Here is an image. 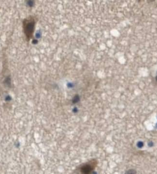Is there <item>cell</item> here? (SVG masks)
Instances as JSON below:
<instances>
[{
  "label": "cell",
  "instance_id": "obj_1",
  "mask_svg": "<svg viewBox=\"0 0 157 174\" xmlns=\"http://www.w3.org/2000/svg\"><path fill=\"white\" fill-rule=\"evenodd\" d=\"M35 22L34 18L29 17L24 20L23 23V31L26 37L28 40H30L33 36L34 29H35Z\"/></svg>",
  "mask_w": 157,
  "mask_h": 174
},
{
  "label": "cell",
  "instance_id": "obj_2",
  "mask_svg": "<svg viewBox=\"0 0 157 174\" xmlns=\"http://www.w3.org/2000/svg\"><path fill=\"white\" fill-rule=\"evenodd\" d=\"M97 161L91 160L89 162L82 164L78 167L76 172L77 174H92L97 166Z\"/></svg>",
  "mask_w": 157,
  "mask_h": 174
}]
</instances>
